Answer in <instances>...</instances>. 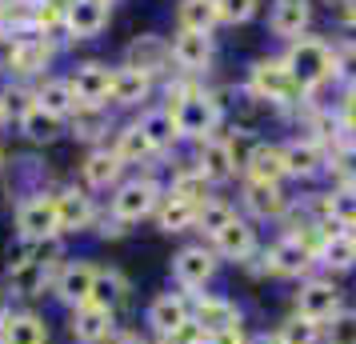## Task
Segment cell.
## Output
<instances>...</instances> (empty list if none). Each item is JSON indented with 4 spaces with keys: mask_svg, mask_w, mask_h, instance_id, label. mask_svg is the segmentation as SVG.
<instances>
[{
    "mask_svg": "<svg viewBox=\"0 0 356 344\" xmlns=\"http://www.w3.org/2000/svg\"><path fill=\"white\" fill-rule=\"evenodd\" d=\"M65 240H49V245H29V240H17L8 245V261H4V293L20 300V304H33L40 296H49L52 277L65 261Z\"/></svg>",
    "mask_w": 356,
    "mask_h": 344,
    "instance_id": "cell-1",
    "label": "cell"
},
{
    "mask_svg": "<svg viewBox=\"0 0 356 344\" xmlns=\"http://www.w3.org/2000/svg\"><path fill=\"white\" fill-rule=\"evenodd\" d=\"M168 113H172V120H177V132L180 140H209V136H216L220 132V124H225V100L216 97V92H209L204 84H196L193 92H184V97H177L172 104H164Z\"/></svg>",
    "mask_w": 356,
    "mask_h": 344,
    "instance_id": "cell-2",
    "label": "cell"
},
{
    "mask_svg": "<svg viewBox=\"0 0 356 344\" xmlns=\"http://www.w3.org/2000/svg\"><path fill=\"white\" fill-rule=\"evenodd\" d=\"M244 92L257 100V104H268V108H284V113H296L305 104V92L296 88V81L289 76V68L280 56H260L248 68V81H244Z\"/></svg>",
    "mask_w": 356,
    "mask_h": 344,
    "instance_id": "cell-3",
    "label": "cell"
},
{
    "mask_svg": "<svg viewBox=\"0 0 356 344\" xmlns=\"http://www.w3.org/2000/svg\"><path fill=\"white\" fill-rule=\"evenodd\" d=\"M280 60H284L289 76L296 81V88L305 97H312L324 84H332V40H324V36H300V40H292L289 49L280 52Z\"/></svg>",
    "mask_w": 356,
    "mask_h": 344,
    "instance_id": "cell-4",
    "label": "cell"
},
{
    "mask_svg": "<svg viewBox=\"0 0 356 344\" xmlns=\"http://www.w3.org/2000/svg\"><path fill=\"white\" fill-rule=\"evenodd\" d=\"M161 197H164L161 172H156V168H145V172L124 177V181L108 193V213H113L116 220H124V224L132 229V224H140V220H152Z\"/></svg>",
    "mask_w": 356,
    "mask_h": 344,
    "instance_id": "cell-5",
    "label": "cell"
},
{
    "mask_svg": "<svg viewBox=\"0 0 356 344\" xmlns=\"http://www.w3.org/2000/svg\"><path fill=\"white\" fill-rule=\"evenodd\" d=\"M56 188H44V193H24L13 204V232L17 240H29V245H49V240H65L60 236V220H56Z\"/></svg>",
    "mask_w": 356,
    "mask_h": 344,
    "instance_id": "cell-6",
    "label": "cell"
},
{
    "mask_svg": "<svg viewBox=\"0 0 356 344\" xmlns=\"http://www.w3.org/2000/svg\"><path fill=\"white\" fill-rule=\"evenodd\" d=\"M168 277H172V288L180 293H209L212 280L220 277V256L212 252L209 240H193V245H180L168 261Z\"/></svg>",
    "mask_w": 356,
    "mask_h": 344,
    "instance_id": "cell-7",
    "label": "cell"
},
{
    "mask_svg": "<svg viewBox=\"0 0 356 344\" xmlns=\"http://www.w3.org/2000/svg\"><path fill=\"white\" fill-rule=\"evenodd\" d=\"M344 309V288H340L337 277H324V272H312L296 284V293H292V312H300L308 320H332L337 312Z\"/></svg>",
    "mask_w": 356,
    "mask_h": 344,
    "instance_id": "cell-8",
    "label": "cell"
},
{
    "mask_svg": "<svg viewBox=\"0 0 356 344\" xmlns=\"http://www.w3.org/2000/svg\"><path fill=\"white\" fill-rule=\"evenodd\" d=\"M184 325H193V296L180 288H164L145 304V332L152 341H172Z\"/></svg>",
    "mask_w": 356,
    "mask_h": 344,
    "instance_id": "cell-9",
    "label": "cell"
},
{
    "mask_svg": "<svg viewBox=\"0 0 356 344\" xmlns=\"http://www.w3.org/2000/svg\"><path fill=\"white\" fill-rule=\"evenodd\" d=\"M264 252H268V272H273V280L300 284L305 277L316 272V252L300 236H292V232H276L273 240L264 245Z\"/></svg>",
    "mask_w": 356,
    "mask_h": 344,
    "instance_id": "cell-10",
    "label": "cell"
},
{
    "mask_svg": "<svg viewBox=\"0 0 356 344\" xmlns=\"http://www.w3.org/2000/svg\"><path fill=\"white\" fill-rule=\"evenodd\" d=\"M97 268H100V264L88 261V256H65L60 268H56V277H52L49 296L65 312L88 304V300H92V280H97Z\"/></svg>",
    "mask_w": 356,
    "mask_h": 344,
    "instance_id": "cell-11",
    "label": "cell"
},
{
    "mask_svg": "<svg viewBox=\"0 0 356 344\" xmlns=\"http://www.w3.org/2000/svg\"><path fill=\"white\" fill-rule=\"evenodd\" d=\"M292 200L284 193V184H264V181H241V208L252 224H280L284 216H289Z\"/></svg>",
    "mask_w": 356,
    "mask_h": 344,
    "instance_id": "cell-12",
    "label": "cell"
},
{
    "mask_svg": "<svg viewBox=\"0 0 356 344\" xmlns=\"http://www.w3.org/2000/svg\"><path fill=\"white\" fill-rule=\"evenodd\" d=\"M56 220H60V236H81L92 232L100 216V200L84 188V184H56Z\"/></svg>",
    "mask_w": 356,
    "mask_h": 344,
    "instance_id": "cell-13",
    "label": "cell"
},
{
    "mask_svg": "<svg viewBox=\"0 0 356 344\" xmlns=\"http://www.w3.org/2000/svg\"><path fill=\"white\" fill-rule=\"evenodd\" d=\"M209 245H212V252L220 256V264H236V268H241L248 256H257L260 248H264V240H260V224H252L244 213H236Z\"/></svg>",
    "mask_w": 356,
    "mask_h": 344,
    "instance_id": "cell-14",
    "label": "cell"
},
{
    "mask_svg": "<svg viewBox=\"0 0 356 344\" xmlns=\"http://www.w3.org/2000/svg\"><path fill=\"white\" fill-rule=\"evenodd\" d=\"M52 56H56L52 36L29 33V36H8V49L0 56V65L8 72H17V76H40L52 65Z\"/></svg>",
    "mask_w": 356,
    "mask_h": 344,
    "instance_id": "cell-15",
    "label": "cell"
},
{
    "mask_svg": "<svg viewBox=\"0 0 356 344\" xmlns=\"http://www.w3.org/2000/svg\"><path fill=\"white\" fill-rule=\"evenodd\" d=\"M193 168L212 184V188H220V184L241 177V168H236V161H232V145H228L225 132H216V136H209V140H196L193 145Z\"/></svg>",
    "mask_w": 356,
    "mask_h": 344,
    "instance_id": "cell-16",
    "label": "cell"
},
{
    "mask_svg": "<svg viewBox=\"0 0 356 344\" xmlns=\"http://www.w3.org/2000/svg\"><path fill=\"white\" fill-rule=\"evenodd\" d=\"M168 52H172V65H177V76H193L200 81L204 72L212 68V33H184L177 28V36L168 40Z\"/></svg>",
    "mask_w": 356,
    "mask_h": 344,
    "instance_id": "cell-17",
    "label": "cell"
},
{
    "mask_svg": "<svg viewBox=\"0 0 356 344\" xmlns=\"http://www.w3.org/2000/svg\"><path fill=\"white\" fill-rule=\"evenodd\" d=\"M193 325L204 332V336H216L225 328L244 325V309L225 293H196L193 296Z\"/></svg>",
    "mask_w": 356,
    "mask_h": 344,
    "instance_id": "cell-18",
    "label": "cell"
},
{
    "mask_svg": "<svg viewBox=\"0 0 356 344\" xmlns=\"http://www.w3.org/2000/svg\"><path fill=\"white\" fill-rule=\"evenodd\" d=\"M124 177H129V168L120 164V156H116L108 145H97V148H88V152H84V161H81V184L92 193V197L113 193Z\"/></svg>",
    "mask_w": 356,
    "mask_h": 344,
    "instance_id": "cell-19",
    "label": "cell"
},
{
    "mask_svg": "<svg viewBox=\"0 0 356 344\" xmlns=\"http://www.w3.org/2000/svg\"><path fill=\"white\" fill-rule=\"evenodd\" d=\"M284 148V172L289 181H321L324 168H328V148L312 136H289L280 140Z\"/></svg>",
    "mask_w": 356,
    "mask_h": 344,
    "instance_id": "cell-20",
    "label": "cell"
},
{
    "mask_svg": "<svg viewBox=\"0 0 356 344\" xmlns=\"http://www.w3.org/2000/svg\"><path fill=\"white\" fill-rule=\"evenodd\" d=\"M72 84V97L84 108H108V84H113V68L104 60H81V65L68 72Z\"/></svg>",
    "mask_w": 356,
    "mask_h": 344,
    "instance_id": "cell-21",
    "label": "cell"
},
{
    "mask_svg": "<svg viewBox=\"0 0 356 344\" xmlns=\"http://www.w3.org/2000/svg\"><path fill=\"white\" fill-rule=\"evenodd\" d=\"M108 13H113V0H68L60 33L68 40H92V36L104 33Z\"/></svg>",
    "mask_w": 356,
    "mask_h": 344,
    "instance_id": "cell-22",
    "label": "cell"
},
{
    "mask_svg": "<svg viewBox=\"0 0 356 344\" xmlns=\"http://www.w3.org/2000/svg\"><path fill=\"white\" fill-rule=\"evenodd\" d=\"M52 325L49 316L33 304H13L8 320L0 325V344H49Z\"/></svg>",
    "mask_w": 356,
    "mask_h": 344,
    "instance_id": "cell-23",
    "label": "cell"
},
{
    "mask_svg": "<svg viewBox=\"0 0 356 344\" xmlns=\"http://www.w3.org/2000/svg\"><path fill=\"white\" fill-rule=\"evenodd\" d=\"M156 92V81L132 65L113 68V84H108V104L113 108H148V100Z\"/></svg>",
    "mask_w": 356,
    "mask_h": 344,
    "instance_id": "cell-24",
    "label": "cell"
},
{
    "mask_svg": "<svg viewBox=\"0 0 356 344\" xmlns=\"http://www.w3.org/2000/svg\"><path fill=\"white\" fill-rule=\"evenodd\" d=\"M65 316H68L65 328H68V341L72 344H104L108 341V332L120 325L116 312L97 309V304H81V309L65 312Z\"/></svg>",
    "mask_w": 356,
    "mask_h": 344,
    "instance_id": "cell-25",
    "label": "cell"
},
{
    "mask_svg": "<svg viewBox=\"0 0 356 344\" xmlns=\"http://www.w3.org/2000/svg\"><path fill=\"white\" fill-rule=\"evenodd\" d=\"M316 272H324V277H348V272H356V236L344 229H332L328 236L321 240V248H316Z\"/></svg>",
    "mask_w": 356,
    "mask_h": 344,
    "instance_id": "cell-26",
    "label": "cell"
},
{
    "mask_svg": "<svg viewBox=\"0 0 356 344\" xmlns=\"http://www.w3.org/2000/svg\"><path fill=\"white\" fill-rule=\"evenodd\" d=\"M124 65L148 72L152 81H156V76H164V72H172V52H168V40H164V36H156V33L132 36V44L124 49Z\"/></svg>",
    "mask_w": 356,
    "mask_h": 344,
    "instance_id": "cell-27",
    "label": "cell"
},
{
    "mask_svg": "<svg viewBox=\"0 0 356 344\" xmlns=\"http://www.w3.org/2000/svg\"><path fill=\"white\" fill-rule=\"evenodd\" d=\"M308 24H312V4L308 0H273V8H268V33L280 36L284 44L308 36Z\"/></svg>",
    "mask_w": 356,
    "mask_h": 344,
    "instance_id": "cell-28",
    "label": "cell"
},
{
    "mask_svg": "<svg viewBox=\"0 0 356 344\" xmlns=\"http://www.w3.org/2000/svg\"><path fill=\"white\" fill-rule=\"evenodd\" d=\"M241 181H264V184H284V181H289L280 140H257V145H252L248 161H244Z\"/></svg>",
    "mask_w": 356,
    "mask_h": 344,
    "instance_id": "cell-29",
    "label": "cell"
},
{
    "mask_svg": "<svg viewBox=\"0 0 356 344\" xmlns=\"http://www.w3.org/2000/svg\"><path fill=\"white\" fill-rule=\"evenodd\" d=\"M132 300V280L124 268H116V264H100L97 268V280H92V300L88 304H97V309H108L120 316V309Z\"/></svg>",
    "mask_w": 356,
    "mask_h": 344,
    "instance_id": "cell-30",
    "label": "cell"
},
{
    "mask_svg": "<svg viewBox=\"0 0 356 344\" xmlns=\"http://www.w3.org/2000/svg\"><path fill=\"white\" fill-rule=\"evenodd\" d=\"M312 208L321 220L332 229L353 232L356 229V188H328V193H312Z\"/></svg>",
    "mask_w": 356,
    "mask_h": 344,
    "instance_id": "cell-31",
    "label": "cell"
},
{
    "mask_svg": "<svg viewBox=\"0 0 356 344\" xmlns=\"http://www.w3.org/2000/svg\"><path fill=\"white\" fill-rule=\"evenodd\" d=\"M136 124H140V132L148 136V145H152L156 156H164V152H172V148L180 145L177 120H172V113H168L164 104H148V108H140Z\"/></svg>",
    "mask_w": 356,
    "mask_h": 344,
    "instance_id": "cell-32",
    "label": "cell"
},
{
    "mask_svg": "<svg viewBox=\"0 0 356 344\" xmlns=\"http://www.w3.org/2000/svg\"><path fill=\"white\" fill-rule=\"evenodd\" d=\"M108 148L120 156V164H124V168H140V164L161 161V156L152 152V145H148V136L140 132V124H136V120L120 124V129H113V140H108Z\"/></svg>",
    "mask_w": 356,
    "mask_h": 344,
    "instance_id": "cell-33",
    "label": "cell"
},
{
    "mask_svg": "<svg viewBox=\"0 0 356 344\" xmlns=\"http://www.w3.org/2000/svg\"><path fill=\"white\" fill-rule=\"evenodd\" d=\"M65 129L72 140H81V145L97 148V145H108V132H113V116L108 108H76V113L65 120Z\"/></svg>",
    "mask_w": 356,
    "mask_h": 344,
    "instance_id": "cell-34",
    "label": "cell"
},
{
    "mask_svg": "<svg viewBox=\"0 0 356 344\" xmlns=\"http://www.w3.org/2000/svg\"><path fill=\"white\" fill-rule=\"evenodd\" d=\"M152 224H156V232H164V236H184V232L196 229V204L172 197V193H164L161 204H156V213H152Z\"/></svg>",
    "mask_w": 356,
    "mask_h": 344,
    "instance_id": "cell-35",
    "label": "cell"
},
{
    "mask_svg": "<svg viewBox=\"0 0 356 344\" xmlns=\"http://www.w3.org/2000/svg\"><path fill=\"white\" fill-rule=\"evenodd\" d=\"M17 129H20V136H24L33 148H49V145H56V140L68 132L65 120H60V116H52V113H44L40 104H33L29 113L20 116Z\"/></svg>",
    "mask_w": 356,
    "mask_h": 344,
    "instance_id": "cell-36",
    "label": "cell"
},
{
    "mask_svg": "<svg viewBox=\"0 0 356 344\" xmlns=\"http://www.w3.org/2000/svg\"><path fill=\"white\" fill-rule=\"evenodd\" d=\"M36 104L44 108V113L60 116V120H68V116L76 113L81 104H76V97H72V84H68V76H40V84L33 88Z\"/></svg>",
    "mask_w": 356,
    "mask_h": 344,
    "instance_id": "cell-37",
    "label": "cell"
},
{
    "mask_svg": "<svg viewBox=\"0 0 356 344\" xmlns=\"http://www.w3.org/2000/svg\"><path fill=\"white\" fill-rule=\"evenodd\" d=\"M324 177L332 181V188H356V136H344L328 148Z\"/></svg>",
    "mask_w": 356,
    "mask_h": 344,
    "instance_id": "cell-38",
    "label": "cell"
},
{
    "mask_svg": "<svg viewBox=\"0 0 356 344\" xmlns=\"http://www.w3.org/2000/svg\"><path fill=\"white\" fill-rule=\"evenodd\" d=\"M236 213H241V208H236V200L216 197V193H212V197L204 200L200 208H196V229H193V232H200L204 240H212V236L225 229V224H228V220H232Z\"/></svg>",
    "mask_w": 356,
    "mask_h": 344,
    "instance_id": "cell-39",
    "label": "cell"
},
{
    "mask_svg": "<svg viewBox=\"0 0 356 344\" xmlns=\"http://www.w3.org/2000/svg\"><path fill=\"white\" fill-rule=\"evenodd\" d=\"M177 24L184 33H212L220 24L216 0H180L177 4Z\"/></svg>",
    "mask_w": 356,
    "mask_h": 344,
    "instance_id": "cell-40",
    "label": "cell"
},
{
    "mask_svg": "<svg viewBox=\"0 0 356 344\" xmlns=\"http://www.w3.org/2000/svg\"><path fill=\"white\" fill-rule=\"evenodd\" d=\"M273 336H276V344H321V325L289 309V316L276 320Z\"/></svg>",
    "mask_w": 356,
    "mask_h": 344,
    "instance_id": "cell-41",
    "label": "cell"
},
{
    "mask_svg": "<svg viewBox=\"0 0 356 344\" xmlns=\"http://www.w3.org/2000/svg\"><path fill=\"white\" fill-rule=\"evenodd\" d=\"M332 81L340 88H356V36L332 40Z\"/></svg>",
    "mask_w": 356,
    "mask_h": 344,
    "instance_id": "cell-42",
    "label": "cell"
},
{
    "mask_svg": "<svg viewBox=\"0 0 356 344\" xmlns=\"http://www.w3.org/2000/svg\"><path fill=\"white\" fill-rule=\"evenodd\" d=\"M321 344H356V309H344L321 325Z\"/></svg>",
    "mask_w": 356,
    "mask_h": 344,
    "instance_id": "cell-43",
    "label": "cell"
},
{
    "mask_svg": "<svg viewBox=\"0 0 356 344\" xmlns=\"http://www.w3.org/2000/svg\"><path fill=\"white\" fill-rule=\"evenodd\" d=\"M220 24H248L260 13V0H216Z\"/></svg>",
    "mask_w": 356,
    "mask_h": 344,
    "instance_id": "cell-44",
    "label": "cell"
},
{
    "mask_svg": "<svg viewBox=\"0 0 356 344\" xmlns=\"http://www.w3.org/2000/svg\"><path fill=\"white\" fill-rule=\"evenodd\" d=\"M129 232H132V229L124 224V220H116L108 208H100L97 224H92V236H97V240H108V245H116V240H124Z\"/></svg>",
    "mask_w": 356,
    "mask_h": 344,
    "instance_id": "cell-45",
    "label": "cell"
},
{
    "mask_svg": "<svg viewBox=\"0 0 356 344\" xmlns=\"http://www.w3.org/2000/svg\"><path fill=\"white\" fill-rule=\"evenodd\" d=\"M337 124L344 136H356V88H344V97L337 104Z\"/></svg>",
    "mask_w": 356,
    "mask_h": 344,
    "instance_id": "cell-46",
    "label": "cell"
},
{
    "mask_svg": "<svg viewBox=\"0 0 356 344\" xmlns=\"http://www.w3.org/2000/svg\"><path fill=\"white\" fill-rule=\"evenodd\" d=\"M104 344H152V336H148L145 328H132V325H116L113 332H108V341Z\"/></svg>",
    "mask_w": 356,
    "mask_h": 344,
    "instance_id": "cell-47",
    "label": "cell"
},
{
    "mask_svg": "<svg viewBox=\"0 0 356 344\" xmlns=\"http://www.w3.org/2000/svg\"><path fill=\"white\" fill-rule=\"evenodd\" d=\"M248 341H252V332H248V325L225 328V332H216V336H209V344H248Z\"/></svg>",
    "mask_w": 356,
    "mask_h": 344,
    "instance_id": "cell-48",
    "label": "cell"
},
{
    "mask_svg": "<svg viewBox=\"0 0 356 344\" xmlns=\"http://www.w3.org/2000/svg\"><path fill=\"white\" fill-rule=\"evenodd\" d=\"M337 17H340L344 28H356V0H344V4L337 8Z\"/></svg>",
    "mask_w": 356,
    "mask_h": 344,
    "instance_id": "cell-49",
    "label": "cell"
},
{
    "mask_svg": "<svg viewBox=\"0 0 356 344\" xmlns=\"http://www.w3.org/2000/svg\"><path fill=\"white\" fill-rule=\"evenodd\" d=\"M8 312H13V296H8L4 288H0V325L8 320Z\"/></svg>",
    "mask_w": 356,
    "mask_h": 344,
    "instance_id": "cell-50",
    "label": "cell"
},
{
    "mask_svg": "<svg viewBox=\"0 0 356 344\" xmlns=\"http://www.w3.org/2000/svg\"><path fill=\"white\" fill-rule=\"evenodd\" d=\"M248 344H276V336H273V332H252V341H248Z\"/></svg>",
    "mask_w": 356,
    "mask_h": 344,
    "instance_id": "cell-51",
    "label": "cell"
},
{
    "mask_svg": "<svg viewBox=\"0 0 356 344\" xmlns=\"http://www.w3.org/2000/svg\"><path fill=\"white\" fill-rule=\"evenodd\" d=\"M316 4H328V8H340V4H344V0H316Z\"/></svg>",
    "mask_w": 356,
    "mask_h": 344,
    "instance_id": "cell-52",
    "label": "cell"
},
{
    "mask_svg": "<svg viewBox=\"0 0 356 344\" xmlns=\"http://www.w3.org/2000/svg\"><path fill=\"white\" fill-rule=\"evenodd\" d=\"M152 344H177V341H152Z\"/></svg>",
    "mask_w": 356,
    "mask_h": 344,
    "instance_id": "cell-53",
    "label": "cell"
},
{
    "mask_svg": "<svg viewBox=\"0 0 356 344\" xmlns=\"http://www.w3.org/2000/svg\"><path fill=\"white\" fill-rule=\"evenodd\" d=\"M0 168H4V148H0Z\"/></svg>",
    "mask_w": 356,
    "mask_h": 344,
    "instance_id": "cell-54",
    "label": "cell"
},
{
    "mask_svg": "<svg viewBox=\"0 0 356 344\" xmlns=\"http://www.w3.org/2000/svg\"><path fill=\"white\" fill-rule=\"evenodd\" d=\"M353 236H356V229H353Z\"/></svg>",
    "mask_w": 356,
    "mask_h": 344,
    "instance_id": "cell-55",
    "label": "cell"
}]
</instances>
